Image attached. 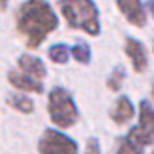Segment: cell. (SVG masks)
<instances>
[{
	"instance_id": "4fadbf2b",
	"label": "cell",
	"mask_w": 154,
	"mask_h": 154,
	"mask_svg": "<svg viewBox=\"0 0 154 154\" xmlns=\"http://www.w3.org/2000/svg\"><path fill=\"white\" fill-rule=\"evenodd\" d=\"M125 69H123V65H116L113 70L110 72V75H108V79H106V86H108V89L110 91H113V93H118L122 88V84H123V81H125Z\"/></svg>"
},
{
	"instance_id": "ac0fdd59",
	"label": "cell",
	"mask_w": 154,
	"mask_h": 154,
	"mask_svg": "<svg viewBox=\"0 0 154 154\" xmlns=\"http://www.w3.org/2000/svg\"><path fill=\"white\" fill-rule=\"evenodd\" d=\"M151 93H152V99H154V82H152V91Z\"/></svg>"
},
{
	"instance_id": "30bf717a",
	"label": "cell",
	"mask_w": 154,
	"mask_h": 154,
	"mask_svg": "<svg viewBox=\"0 0 154 154\" xmlns=\"http://www.w3.org/2000/svg\"><path fill=\"white\" fill-rule=\"evenodd\" d=\"M17 70L22 74L33 77L36 81H43L46 77V65L43 63L41 58L34 55H21L17 58Z\"/></svg>"
},
{
	"instance_id": "7a4b0ae2",
	"label": "cell",
	"mask_w": 154,
	"mask_h": 154,
	"mask_svg": "<svg viewBox=\"0 0 154 154\" xmlns=\"http://www.w3.org/2000/svg\"><path fill=\"white\" fill-rule=\"evenodd\" d=\"M154 144V106L142 99L139 105V123L118 139L116 154H144V149Z\"/></svg>"
},
{
	"instance_id": "52a82bcc",
	"label": "cell",
	"mask_w": 154,
	"mask_h": 154,
	"mask_svg": "<svg viewBox=\"0 0 154 154\" xmlns=\"http://www.w3.org/2000/svg\"><path fill=\"white\" fill-rule=\"evenodd\" d=\"M125 55L128 57L134 70L137 74H142L147 69V65H149L147 51H146V46H144V43L140 39L132 38V36H128L125 39Z\"/></svg>"
},
{
	"instance_id": "9a60e30c",
	"label": "cell",
	"mask_w": 154,
	"mask_h": 154,
	"mask_svg": "<svg viewBox=\"0 0 154 154\" xmlns=\"http://www.w3.org/2000/svg\"><path fill=\"white\" fill-rule=\"evenodd\" d=\"M84 154H101L99 140L96 137L88 139V142H86V149H84Z\"/></svg>"
},
{
	"instance_id": "2e32d148",
	"label": "cell",
	"mask_w": 154,
	"mask_h": 154,
	"mask_svg": "<svg viewBox=\"0 0 154 154\" xmlns=\"http://www.w3.org/2000/svg\"><path fill=\"white\" fill-rule=\"evenodd\" d=\"M7 5H9V0H0V12H2V11H5Z\"/></svg>"
},
{
	"instance_id": "ba28073f",
	"label": "cell",
	"mask_w": 154,
	"mask_h": 154,
	"mask_svg": "<svg viewBox=\"0 0 154 154\" xmlns=\"http://www.w3.org/2000/svg\"><path fill=\"white\" fill-rule=\"evenodd\" d=\"M7 81L11 82V86H14L16 89L22 91V93H34V94H41L45 91L43 88V82L41 81H36L33 77L26 75V74H22L21 70H11L7 74Z\"/></svg>"
},
{
	"instance_id": "277c9868",
	"label": "cell",
	"mask_w": 154,
	"mask_h": 154,
	"mask_svg": "<svg viewBox=\"0 0 154 154\" xmlns=\"http://www.w3.org/2000/svg\"><path fill=\"white\" fill-rule=\"evenodd\" d=\"M48 116L58 128H70L79 120V108L67 89L55 86L48 94Z\"/></svg>"
},
{
	"instance_id": "8fae6325",
	"label": "cell",
	"mask_w": 154,
	"mask_h": 154,
	"mask_svg": "<svg viewBox=\"0 0 154 154\" xmlns=\"http://www.w3.org/2000/svg\"><path fill=\"white\" fill-rule=\"evenodd\" d=\"M7 105L11 106L12 110L19 111V113H24V115H29L34 111V103L33 99L26 96L24 93H16V94H11L7 98Z\"/></svg>"
},
{
	"instance_id": "3957f363",
	"label": "cell",
	"mask_w": 154,
	"mask_h": 154,
	"mask_svg": "<svg viewBox=\"0 0 154 154\" xmlns=\"http://www.w3.org/2000/svg\"><path fill=\"white\" fill-rule=\"evenodd\" d=\"M58 9L69 28L84 31L89 36H98L101 33L99 11L94 0H58Z\"/></svg>"
},
{
	"instance_id": "5bb4252c",
	"label": "cell",
	"mask_w": 154,
	"mask_h": 154,
	"mask_svg": "<svg viewBox=\"0 0 154 154\" xmlns=\"http://www.w3.org/2000/svg\"><path fill=\"white\" fill-rule=\"evenodd\" d=\"M70 55L74 57V60H75L77 63L88 65L89 62H91V48H89L88 43L81 41V43L74 45V46L70 48Z\"/></svg>"
},
{
	"instance_id": "8992f818",
	"label": "cell",
	"mask_w": 154,
	"mask_h": 154,
	"mask_svg": "<svg viewBox=\"0 0 154 154\" xmlns=\"http://www.w3.org/2000/svg\"><path fill=\"white\" fill-rule=\"evenodd\" d=\"M118 11L123 14L128 24L135 28H144L147 22V12L144 7L142 0H116Z\"/></svg>"
},
{
	"instance_id": "d6986e66",
	"label": "cell",
	"mask_w": 154,
	"mask_h": 154,
	"mask_svg": "<svg viewBox=\"0 0 154 154\" xmlns=\"http://www.w3.org/2000/svg\"><path fill=\"white\" fill-rule=\"evenodd\" d=\"M152 154H154V151H152Z\"/></svg>"
},
{
	"instance_id": "7c38bea8",
	"label": "cell",
	"mask_w": 154,
	"mask_h": 154,
	"mask_svg": "<svg viewBox=\"0 0 154 154\" xmlns=\"http://www.w3.org/2000/svg\"><path fill=\"white\" fill-rule=\"evenodd\" d=\"M48 57L50 60L57 63V65H63L69 62V57H70V48L63 43H57V45H51L48 48Z\"/></svg>"
},
{
	"instance_id": "5b68a950",
	"label": "cell",
	"mask_w": 154,
	"mask_h": 154,
	"mask_svg": "<svg viewBox=\"0 0 154 154\" xmlns=\"http://www.w3.org/2000/svg\"><path fill=\"white\" fill-rule=\"evenodd\" d=\"M38 154H79V146L60 130L46 128L38 140Z\"/></svg>"
},
{
	"instance_id": "e0dca14e",
	"label": "cell",
	"mask_w": 154,
	"mask_h": 154,
	"mask_svg": "<svg viewBox=\"0 0 154 154\" xmlns=\"http://www.w3.org/2000/svg\"><path fill=\"white\" fill-rule=\"evenodd\" d=\"M147 7H149V12H151V16L154 17V0H149Z\"/></svg>"
},
{
	"instance_id": "9c48e42d",
	"label": "cell",
	"mask_w": 154,
	"mask_h": 154,
	"mask_svg": "<svg viewBox=\"0 0 154 154\" xmlns=\"http://www.w3.org/2000/svg\"><path fill=\"white\" fill-rule=\"evenodd\" d=\"M134 115H135V106L128 96H120L118 99H115L110 110V118L113 120V123L125 125L134 118Z\"/></svg>"
},
{
	"instance_id": "6da1fadb",
	"label": "cell",
	"mask_w": 154,
	"mask_h": 154,
	"mask_svg": "<svg viewBox=\"0 0 154 154\" xmlns=\"http://www.w3.org/2000/svg\"><path fill=\"white\" fill-rule=\"evenodd\" d=\"M16 28L26 46L36 50L58 28V17L46 0H26L16 12Z\"/></svg>"
}]
</instances>
